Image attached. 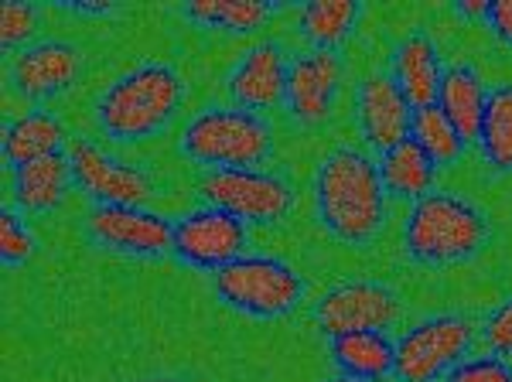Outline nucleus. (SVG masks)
<instances>
[{
	"mask_svg": "<svg viewBox=\"0 0 512 382\" xmlns=\"http://www.w3.org/2000/svg\"><path fill=\"white\" fill-rule=\"evenodd\" d=\"M287 72H291V58L284 48L277 41H256L239 55L233 72L226 76V93L239 110H274L284 103Z\"/></svg>",
	"mask_w": 512,
	"mask_h": 382,
	"instance_id": "nucleus-15",
	"label": "nucleus"
},
{
	"mask_svg": "<svg viewBox=\"0 0 512 382\" xmlns=\"http://www.w3.org/2000/svg\"><path fill=\"white\" fill-rule=\"evenodd\" d=\"M38 31V7L28 0H7L4 11H0V45L11 52V48H28V41Z\"/></svg>",
	"mask_w": 512,
	"mask_h": 382,
	"instance_id": "nucleus-27",
	"label": "nucleus"
},
{
	"mask_svg": "<svg viewBox=\"0 0 512 382\" xmlns=\"http://www.w3.org/2000/svg\"><path fill=\"white\" fill-rule=\"evenodd\" d=\"M478 154L492 171H512V82H499L485 96L482 127H478Z\"/></svg>",
	"mask_w": 512,
	"mask_h": 382,
	"instance_id": "nucleus-24",
	"label": "nucleus"
},
{
	"mask_svg": "<svg viewBox=\"0 0 512 382\" xmlns=\"http://www.w3.org/2000/svg\"><path fill=\"white\" fill-rule=\"evenodd\" d=\"M485 24H489L495 41H502V45L512 48V0H492Z\"/></svg>",
	"mask_w": 512,
	"mask_h": 382,
	"instance_id": "nucleus-30",
	"label": "nucleus"
},
{
	"mask_svg": "<svg viewBox=\"0 0 512 382\" xmlns=\"http://www.w3.org/2000/svg\"><path fill=\"white\" fill-rule=\"evenodd\" d=\"M82 76V52L72 41L45 38L35 45L21 48L11 58V86L14 93L31 99V103H45L62 93H69Z\"/></svg>",
	"mask_w": 512,
	"mask_h": 382,
	"instance_id": "nucleus-12",
	"label": "nucleus"
},
{
	"mask_svg": "<svg viewBox=\"0 0 512 382\" xmlns=\"http://www.w3.org/2000/svg\"><path fill=\"white\" fill-rule=\"evenodd\" d=\"M195 191L205 205L233 212L246 226H277L294 209L291 181L263 168L202 171Z\"/></svg>",
	"mask_w": 512,
	"mask_h": 382,
	"instance_id": "nucleus-7",
	"label": "nucleus"
},
{
	"mask_svg": "<svg viewBox=\"0 0 512 382\" xmlns=\"http://www.w3.org/2000/svg\"><path fill=\"white\" fill-rule=\"evenodd\" d=\"M65 154L72 164V181L93 198V205H147L158 195L151 174L144 168L123 161L117 154H106L93 140H72Z\"/></svg>",
	"mask_w": 512,
	"mask_h": 382,
	"instance_id": "nucleus-11",
	"label": "nucleus"
},
{
	"mask_svg": "<svg viewBox=\"0 0 512 382\" xmlns=\"http://www.w3.org/2000/svg\"><path fill=\"white\" fill-rule=\"evenodd\" d=\"M492 236L485 212L465 195L434 188L417 198L403 222V249L417 267H454L475 260Z\"/></svg>",
	"mask_w": 512,
	"mask_h": 382,
	"instance_id": "nucleus-3",
	"label": "nucleus"
},
{
	"mask_svg": "<svg viewBox=\"0 0 512 382\" xmlns=\"http://www.w3.org/2000/svg\"><path fill=\"white\" fill-rule=\"evenodd\" d=\"M362 18L359 0H308L297 11V31L315 52H338Z\"/></svg>",
	"mask_w": 512,
	"mask_h": 382,
	"instance_id": "nucleus-22",
	"label": "nucleus"
},
{
	"mask_svg": "<svg viewBox=\"0 0 512 382\" xmlns=\"http://www.w3.org/2000/svg\"><path fill=\"white\" fill-rule=\"evenodd\" d=\"M325 382H359V379H349V376H332V379H325Z\"/></svg>",
	"mask_w": 512,
	"mask_h": 382,
	"instance_id": "nucleus-34",
	"label": "nucleus"
},
{
	"mask_svg": "<svg viewBox=\"0 0 512 382\" xmlns=\"http://www.w3.org/2000/svg\"><path fill=\"white\" fill-rule=\"evenodd\" d=\"M414 106L407 103L403 89L390 72H369L355 86V127L373 151H390L393 144L410 137Z\"/></svg>",
	"mask_w": 512,
	"mask_h": 382,
	"instance_id": "nucleus-14",
	"label": "nucleus"
},
{
	"mask_svg": "<svg viewBox=\"0 0 512 382\" xmlns=\"http://www.w3.org/2000/svg\"><path fill=\"white\" fill-rule=\"evenodd\" d=\"M311 318L328 342L352 331H386L400 321V297L379 280H345L318 297Z\"/></svg>",
	"mask_w": 512,
	"mask_h": 382,
	"instance_id": "nucleus-8",
	"label": "nucleus"
},
{
	"mask_svg": "<svg viewBox=\"0 0 512 382\" xmlns=\"http://www.w3.org/2000/svg\"><path fill=\"white\" fill-rule=\"evenodd\" d=\"M345 62L338 52H301L287 72L284 106L301 127H321L332 116L338 89H342Z\"/></svg>",
	"mask_w": 512,
	"mask_h": 382,
	"instance_id": "nucleus-13",
	"label": "nucleus"
},
{
	"mask_svg": "<svg viewBox=\"0 0 512 382\" xmlns=\"http://www.w3.org/2000/svg\"><path fill=\"white\" fill-rule=\"evenodd\" d=\"M72 185L76 181H72L69 154L62 151L52 157H41V161H31L14 171V202L28 215H48L65 202Z\"/></svg>",
	"mask_w": 512,
	"mask_h": 382,
	"instance_id": "nucleus-19",
	"label": "nucleus"
},
{
	"mask_svg": "<svg viewBox=\"0 0 512 382\" xmlns=\"http://www.w3.org/2000/svg\"><path fill=\"white\" fill-rule=\"evenodd\" d=\"M246 243H250V226L243 219L216 209V205H202V209H192L175 219L171 256L192 270L216 273L239 256H246Z\"/></svg>",
	"mask_w": 512,
	"mask_h": 382,
	"instance_id": "nucleus-10",
	"label": "nucleus"
},
{
	"mask_svg": "<svg viewBox=\"0 0 512 382\" xmlns=\"http://www.w3.org/2000/svg\"><path fill=\"white\" fill-rule=\"evenodd\" d=\"M212 294L229 311L246 314V318L274 321L287 318V314H294L301 307L308 284L280 256L246 253L229 267L212 273Z\"/></svg>",
	"mask_w": 512,
	"mask_h": 382,
	"instance_id": "nucleus-5",
	"label": "nucleus"
},
{
	"mask_svg": "<svg viewBox=\"0 0 512 382\" xmlns=\"http://www.w3.org/2000/svg\"><path fill=\"white\" fill-rule=\"evenodd\" d=\"M485 89L482 76H478L475 65L468 62H454L444 69L441 89H437V110H441L454 123V130L461 134L465 144H475L478 127H482V113H485Z\"/></svg>",
	"mask_w": 512,
	"mask_h": 382,
	"instance_id": "nucleus-17",
	"label": "nucleus"
},
{
	"mask_svg": "<svg viewBox=\"0 0 512 382\" xmlns=\"http://www.w3.org/2000/svg\"><path fill=\"white\" fill-rule=\"evenodd\" d=\"M0 147H4V161L7 168H24L31 161H41V157L62 154L65 147V127L55 113L48 110H31L11 120L4 127V137H0Z\"/></svg>",
	"mask_w": 512,
	"mask_h": 382,
	"instance_id": "nucleus-21",
	"label": "nucleus"
},
{
	"mask_svg": "<svg viewBox=\"0 0 512 382\" xmlns=\"http://www.w3.org/2000/svg\"><path fill=\"white\" fill-rule=\"evenodd\" d=\"M454 14L465 21H485L489 18V0H454Z\"/></svg>",
	"mask_w": 512,
	"mask_h": 382,
	"instance_id": "nucleus-31",
	"label": "nucleus"
},
{
	"mask_svg": "<svg viewBox=\"0 0 512 382\" xmlns=\"http://www.w3.org/2000/svg\"><path fill=\"white\" fill-rule=\"evenodd\" d=\"M376 168H379V178H383L386 195H390V198H410V202L431 195L434 181H437V171H441L434 164V157L427 154L414 137L400 140V144H393L390 151L379 154Z\"/></svg>",
	"mask_w": 512,
	"mask_h": 382,
	"instance_id": "nucleus-20",
	"label": "nucleus"
},
{
	"mask_svg": "<svg viewBox=\"0 0 512 382\" xmlns=\"http://www.w3.org/2000/svg\"><path fill=\"white\" fill-rule=\"evenodd\" d=\"M328 355H332L338 376L359 382H383L393 376L396 342L386 331H352V335L332 338Z\"/></svg>",
	"mask_w": 512,
	"mask_h": 382,
	"instance_id": "nucleus-18",
	"label": "nucleus"
},
{
	"mask_svg": "<svg viewBox=\"0 0 512 382\" xmlns=\"http://www.w3.org/2000/svg\"><path fill=\"white\" fill-rule=\"evenodd\" d=\"M478 335H482L489 355H499V359L512 362V297H506V301L495 304L492 311L485 314Z\"/></svg>",
	"mask_w": 512,
	"mask_h": 382,
	"instance_id": "nucleus-28",
	"label": "nucleus"
},
{
	"mask_svg": "<svg viewBox=\"0 0 512 382\" xmlns=\"http://www.w3.org/2000/svg\"><path fill=\"white\" fill-rule=\"evenodd\" d=\"M386 188L376 161L359 147H335L315 174L318 226L345 246H369L386 226Z\"/></svg>",
	"mask_w": 512,
	"mask_h": 382,
	"instance_id": "nucleus-1",
	"label": "nucleus"
},
{
	"mask_svg": "<svg viewBox=\"0 0 512 382\" xmlns=\"http://www.w3.org/2000/svg\"><path fill=\"white\" fill-rule=\"evenodd\" d=\"M82 232L96 249L161 260L175 243V222L144 205H93L82 215Z\"/></svg>",
	"mask_w": 512,
	"mask_h": 382,
	"instance_id": "nucleus-9",
	"label": "nucleus"
},
{
	"mask_svg": "<svg viewBox=\"0 0 512 382\" xmlns=\"http://www.w3.org/2000/svg\"><path fill=\"white\" fill-rule=\"evenodd\" d=\"M410 137H414L417 144L434 157L437 168H448V164H454L468 147L465 140H461L458 130H454V123L441 110H437V103L414 110V120H410Z\"/></svg>",
	"mask_w": 512,
	"mask_h": 382,
	"instance_id": "nucleus-25",
	"label": "nucleus"
},
{
	"mask_svg": "<svg viewBox=\"0 0 512 382\" xmlns=\"http://www.w3.org/2000/svg\"><path fill=\"white\" fill-rule=\"evenodd\" d=\"M393 82L403 89L407 103L420 110V106L437 103V89H441V52H437L434 38L427 31H410L400 45L393 48Z\"/></svg>",
	"mask_w": 512,
	"mask_h": 382,
	"instance_id": "nucleus-16",
	"label": "nucleus"
},
{
	"mask_svg": "<svg viewBox=\"0 0 512 382\" xmlns=\"http://www.w3.org/2000/svg\"><path fill=\"white\" fill-rule=\"evenodd\" d=\"M62 7L72 14H86V18H106V14L117 11V4H82V0H65Z\"/></svg>",
	"mask_w": 512,
	"mask_h": 382,
	"instance_id": "nucleus-32",
	"label": "nucleus"
},
{
	"mask_svg": "<svg viewBox=\"0 0 512 382\" xmlns=\"http://www.w3.org/2000/svg\"><path fill=\"white\" fill-rule=\"evenodd\" d=\"M444 382H512V362L499 355H468L444 376Z\"/></svg>",
	"mask_w": 512,
	"mask_h": 382,
	"instance_id": "nucleus-29",
	"label": "nucleus"
},
{
	"mask_svg": "<svg viewBox=\"0 0 512 382\" xmlns=\"http://www.w3.org/2000/svg\"><path fill=\"white\" fill-rule=\"evenodd\" d=\"M35 236H31L28 222L21 219L18 209H0V260L7 267H24L35 256Z\"/></svg>",
	"mask_w": 512,
	"mask_h": 382,
	"instance_id": "nucleus-26",
	"label": "nucleus"
},
{
	"mask_svg": "<svg viewBox=\"0 0 512 382\" xmlns=\"http://www.w3.org/2000/svg\"><path fill=\"white\" fill-rule=\"evenodd\" d=\"M178 14L205 31L253 35L274 14V4H263V0H192V4H181Z\"/></svg>",
	"mask_w": 512,
	"mask_h": 382,
	"instance_id": "nucleus-23",
	"label": "nucleus"
},
{
	"mask_svg": "<svg viewBox=\"0 0 512 382\" xmlns=\"http://www.w3.org/2000/svg\"><path fill=\"white\" fill-rule=\"evenodd\" d=\"M475 321L468 314L444 311L427 314L417 325H410L396 342V382H437L444 379L454 365L468 359L475 345Z\"/></svg>",
	"mask_w": 512,
	"mask_h": 382,
	"instance_id": "nucleus-6",
	"label": "nucleus"
},
{
	"mask_svg": "<svg viewBox=\"0 0 512 382\" xmlns=\"http://www.w3.org/2000/svg\"><path fill=\"white\" fill-rule=\"evenodd\" d=\"M134 382H188V379H181V376H171V372H154V376H140Z\"/></svg>",
	"mask_w": 512,
	"mask_h": 382,
	"instance_id": "nucleus-33",
	"label": "nucleus"
},
{
	"mask_svg": "<svg viewBox=\"0 0 512 382\" xmlns=\"http://www.w3.org/2000/svg\"><path fill=\"white\" fill-rule=\"evenodd\" d=\"M185 103V79L168 62H140L120 72L96 99V127L113 144L158 137Z\"/></svg>",
	"mask_w": 512,
	"mask_h": 382,
	"instance_id": "nucleus-2",
	"label": "nucleus"
},
{
	"mask_svg": "<svg viewBox=\"0 0 512 382\" xmlns=\"http://www.w3.org/2000/svg\"><path fill=\"white\" fill-rule=\"evenodd\" d=\"M178 147L205 171L260 168L274 151V127L239 106H205L188 120Z\"/></svg>",
	"mask_w": 512,
	"mask_h": 382,
	"instance_id": "nucleus-4",
	"label": "nucleus"
}]
</instances>
